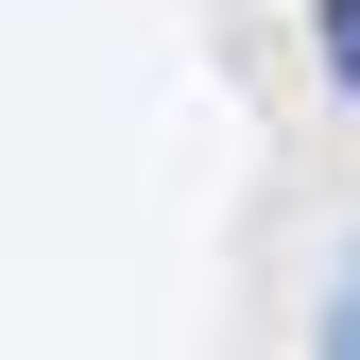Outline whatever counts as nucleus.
Returning a JSON list of instances; mask_svg holds the SVG:
<instances>
[{"label":"nucleus","mask_w":360,"mask_h":360,"mask_svg":"<svg viewBox=\"0 0 360 360\" xmlns=\"http://www.w3.org/2000/svg\"><path fill=\"white\" fill-rule=\"evenodd\" d=\"M309 34H326V69H343V103H360V0H326Z\"/></svg>","instance_id":"nucleus-1"},{"label":"nucleus","mask_w":360,"mask_h":360,"mask_svg":"<svg viewBox=\"0 0 360 360\" xmlns=\"http://www.w3.org/2000/svg\"><path fill=\"white\" fill-rule=\"evenodd\" d=\"M326 343H360V275H343V292H326Z\"/></svg>","instance_id":"nucleus-2"}]
</instances>
